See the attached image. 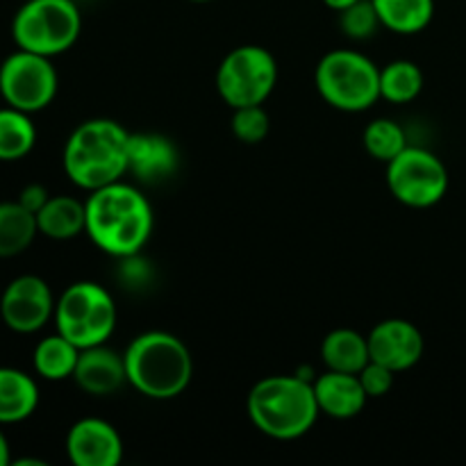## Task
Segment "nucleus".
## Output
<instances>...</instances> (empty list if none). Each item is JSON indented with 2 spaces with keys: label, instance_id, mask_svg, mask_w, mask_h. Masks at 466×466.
<instances>
[{
  "label": "nucleus",
  "instance_id": "nucleus-30",
  "mask_svg": "<svg viewBox=\"0 0 466 466\" xmlns=\"http://www.w3.org/2000/svg\"><path fill=\"white\" fill-rule=\"evenodd\" d=\"M12 464V449H9V440L5 437V432L0 431V466Z\"/></svg>",
  "mask_w": 466,
  "mask_h": 466
},
{
  "label": "nucleus",
  "instance_id": "nucleus-31",
  "mask_svg": "<svg viewBox=\"0 0 466 466\" xmlns=\"http://www.w3.org/2000/svg\"><path fill=\"white\" fill-rule=\"evenodd\" d=\"M323 3H326V7L335 9V12H341V9L350 7V5H355L358 0H323Z\"/></svg>",
  "mask_w": 466,
  "mask_h": 466
},
{
  "label": "nucleus",
  "instance_id": "nucleus-27",
  "mask_svg": "<svg viewBox=\"0 0 466 466\" xmlns=\"http://www.w3.org/2000/svg\"><path fill=\"white\" fill-rule=\"evenodd\" d=\"M232 135L241 144H262L271 130V116L267 114L264 105H246V107H235L232 112Z\"/></svg>",
  "mask_w": 466,
  "mask_h": 466
},
{
  "label": "nucleus",
  "instance_id": "nucleus-12",
  "mask_svg": "<svg viewBox=\"0 0 466 466\" xmlns=\"http://www.w3.org/2000/svg\"><path fill=\"white\" fill-rule=\"evenodd\" d=\"M367 339L373 362L396 373L417 367L426 349L421 330L405 319H385L369 332Z\"/></svg>",
  "mask_w": 466,
  "mask_h": 466
},
{
  "label": "nucleus",
  "instance_id": "nucleus-3",
  "mask_svg": "<svg viewBox=\"0 0 466 466\" xmlns=\"http://www.w3.org/2000/svg\"><path fill=\"white\" fill-rule=\"evenodd\" d=\"M127 141L130 132L112 118L80 123L64 144V173L85 191L123 180L127 173Z\"/></svg>",
  "mask_w": 466,
  "mask_h": 466
},
{
  "label": "nucleus",
  "instance_id": "nucleus-5",
  "mask_svg": "<svg viewBox=\"0 0 466 466\" xmlns=\"http://www.w3.org/2000/svg\"><path fill=\"white\" fill-rule=\"evenodd\" d=\"M319 96L339 112H367L380 100V68L364 53L337 48L323 55L314 71Z\"/></svg>",
  "mask_w": 466,
  "mask_h": 466
},
{
  "label": "nucleus",
  "instance_id": "nucleus-24",
  "mask_svg": "<svg viewBox=\"0 0 466 466\" xmlns=\"http://www.w3.org/2000/svg\"><path fill=\"white\" fill-rule=\"evenodd\" d=\"M423 91V73L410 59H394L380 68V98L391 105H408Z\"/></svg>",
  "mask_w": 466,
  "mask_h": 466
},
{
  "label": "nucleus",
  "instance_id": "nucleus-11",
  "mask_svg": "<svg viewBox=\"0 0 466 466\" xmlns=\"http://www.w3.org/2000/svg\"><path fill=\"white\" fill-rule=\"evenodd\" d=\"M57 299L50 291L48 282L39 276H18L5 287L0 296V319L5 326L18 335H32L48 326L55 317Z\"/></svg>",
  "mask_w": 466,
  "mask_h": 466
},
{
  "label": "nucleus",
  "instance_id": "nucleus-14",
  "mask_svg": "<svg viewBox=\"0 0 466 466\" xmlns=\"http://www.w3.org/2000/svg\"><path fill=\"white\" fill-rule=\"evenodd\" d=\"M180 167L176 144L157 132L130 135L127 141V173L144 185H159L168 180Z\"/></svg>",
  "mask_w": 466,
  "mask_h": 466
},
{
  "label": "nucleus",
  "instance_id": "nucleus-25",
  "mask_svg": "<svg viewBox=\"0 0 466 466\" xmlns=\"http://www.w3.org/2000/svg\"><path fill=\"white\" fill-rule=\"evenodd\" d=\"M362 144L373 159L390 164L396 155L408 148V135L400 123L391 118H376L364 127Z\"/></svg>",
  "mask_w": 466,
  "mask_h": 466
},
{
  "label": "nucleus",
  "instance_id": "nucleus-29",
  "mask_svg": "<svg viewBox=\"0 0 466 466\" xmlns=\"http://www.w3.org/2000/svg\"><path fill=\"white\" fill-rule=\"evenodd\" d=\"M48 198H50L48 189H46L44 185H36V182H32V185L23 187L21 194H18L16 200L23 205V208L30 209V212L36 214L41 208H44L46 203H48Z\"/></svg>",
  "mask_w": 466,
  "mask_h": 466
},
{
  "label": "nucleus",
  "instance_id": "nucleus-1",
  "mask_svg": "<svg viewBox=\"0 0 466 466\" xmlns=\"http://www.w3.org/2000/svg\"><path fill=\"white\" fill-rule=\"evenodd\" d=\"M85 232L94 246L123 259L144 250L153 235L155 217L144 191L118 180L89 191Z\"/></svg>",
  "mask_w": 466,
  "mask_h": 466
},
{
  "label": "nucleus",
  "instance_id": "nucleus-6",
  "mask_svg": "<svg viewBox=\"0 0 466 466\" xmlns=\"http://www.w3.org/2000/svg\"><path fill=\"white\" fill-rule=\"evenodd\" d=\"M82 32V14L76 0H23L12 21L16 48L57 57L76 46Z\"/></svg>",
  "mask_w": 466,
  "mask_h": 466
},
{
  "label": "nucleus",
  "instance_id": "nucleus-32",
  "mask_svg": "<svg viewBox=\"0 0 466 466\" xmlns=\"http://www.w3.org/2000/svg\"><path fill=\"white\" fill-rule=\"evenodd\" d=\"M191 3H209V0H191Z\"/></svg>",
  "mask_w": 466,
  "mask_h": 466
},
{
  "label": "nucleus",
  "instance_id": "nucleus-22",
  "mask_svg": "<svg viewBox=\"0 0 466 466\" xmlns=\"http://www.w3.org/2000/svg\"><path fill=\"white\" fill-rule=\"evenodd\" d=\"M382 27L396 35H419L435 18V0H373Z\"/></svg>",
  "mask_w": 466,
  "mask_h": 466
},
{
  "label": "nucleus",
  "instance_id": "nucleus-16",
  "mask_svg": "<svg viewBox=\"0 0 466 466\" xmlns=\"http://www.w3.org/2000/svg\"><path fill=\"white\" fill-rule=\"evenodd\" d=\"M314 394H317L319 410L339 421L358 417L369 400L358 373L330 371V369L314 380Z\"/></svg>",
  "mask_w": 466,
  "mask_h": 466
},
{
  "label": "nucleus",
  "instance_id": "nucleus-10",
  "mask_svg": "<svg viewBox=\"0 0 466 466\" xmlns=\"http://www.w3.org/2000/svg\"><path fill=\"white\" fill-rule=\"evenodd\" d=\"M59 89V77L50 57L21 50L0 64V96L9 107L36 114L48 107Z\"/></svg>",
  "mask_w": 466,
  "mask_h": 466
},
{
  "label": "nucleus",
  "instance_id": "nucleus-13",
  "mask_svg": "<svg viewBox=\"0 0 466 466\" xmlns=\"http://www.w3.org/2000/svg\"><path fill=\"white\" fill-rule=\"evenodd\" d=\"M66 455L76 466H118L123 460V440L109 421L86 417L68 431Z\"/></svg>",
  "mask_w": 466,
  "mask_h": 466
},
{
  "label": "nucleus",
  "instance_id": "nucleus-7",
  "mask_svg": "<svg viewBox=\"0 0 466 466\" xmlns=\"http://www.w3.org/2000/svg\"><path fill=\"white\" fill-rule=\"evenodd\" d=\"M53 321L59 335L80 350L107 344L116 328V303L98 282H73L55 303Z\"/></svg>",
  "mask_w": 466,
  "mask_h": 466
},
{
  "label": "nucleus",
  "instance_id": "nucleus-26",
  "mask_svg": "<svg viewBox=\"0 0 466 466\" xmlns=\"http://www.w3.org/2000/svg\"><path fill=\"white\" fill-rule=\"evenodd\" d=\"M339 27L349 39L367 41L382 27L373 0H358L339 12Z\"/></svg>",
  "mask_w": 466,
  "mask_h": 466
},
{
  "label": "nucleus",
  "instance_id": "nucleus-23",
  "mask_svg": "<svg viewBox=\"0 0 466 466\" xmlns=\"http://www.w3.org/2000/svg\"><path fill=\"white\" fill-rule=\"evenodd\" d=\"M36 144V127L30 114L16 107H0V162L27 157Z\"/></svg>",
  "mask_w": 466,
  "mask_h": 466
},
{
  "label": "nucleus",
  "instance_id": "nucleus-20",
  "mask_svg": "<svg viewBox=\"0 0 466 466\" xmlns=\"http://www.w3.org/2000/svg\"><path fill=\"white\" fill-rule=\"evenodd\" d=\"M39 235L36 214L23 208L18 200L0 203V259L25 253Z\"/></svg>",
  "mask_w": 466,
  "mask_h": 466
},
{
  "label": "nucleus",
  "instance_id": "nucleus-21",
  "mask_svg": "<svg viewBox=\"0 0 466 466\" xmlns=\"http://www.w3.org/2000/svg\"><path fill=\"white\" fill-rule=\"evenodd\" d=\"M77 360H80V349L73 341H68L66 337L59 335V332L44 337L35 346V353H32V364H35L36 376L50 382H62L73 378Z\"/></svg>",
  "mask_w": 466,
  "mask_h": 466
},
{
  "label": "nucleus",
  "instance_id": "nucleus-33",
  "mask_svg": "<svg viewBox=\"0 0 466 466\" xmlns=\"http://www.w3.org/2000/svg\"><path fill=\"white\" fill-rule=\"evenodd\" d=\"M76 3H77V0H76Z\"/></svg>",
  "mask_w": 466,
  "mask_h": 466
},
{
  "label": "nucleus",
  "instance_id": "nucleus-17",
  "mask_svg": "<svg viewBox=\"0 0 466 466\" xmlns=\"http://www.w3.org/2000/svg\"><path fill=\"white\" fill-rule=\"evenodd\" d=\"M39 408V385L21 369L0 367V426L30 419Z\"/></svg>",
  "mask_w": 466,
  "mask_h": 466
},
{
  "label": "nucleus",
  "instance_id": "nucleus-4",
  "mask_svg": "<svg viewBox=\"0 0 466 466\" xmlns=\"http://www.w3.org/2000/svg\"><path fill=\"white\" fill-rule=\"evenodd\" d=\"M127 385L153 400H173L185 394L194 376V360L180 337L164 330H148L127 344Z\"/></svg>",
  "mask_w": 466,
  "mask_h": 466
},
{
  "label": "nucleus",
  "instance_id": "nucleus-18",
  "mask_svg": "<svg viewBox=\"0 0 466 466\" xmlns=\"http://www.w3.org/2000/svg\"><path fill=\"white\" fill-rule=\"evenodd\" d=\"M39 235L55 241L76 239L86 228V208L73 196H50L48 203L36 212Z\"/></svg>",
  "mask_w": 466,
  "mask_h": 466
},
{
  "label": "nucleus",
  "instance_id": "nucleus-15",
  "mask_svg": "<svg viewBox=\"0 0 466 466\" xmlns=\"http://www.w3.org/2000/svg\"><path fill=\"white\" fill-rule=\"evenodd\" d=\"M73 380L89 396L116 394L127 382L126 358L107 349V344L82 349Z\"/></svg>",
  "mask_w": 466,
  "mask_h": 466
},
{
  "label": "nucleus",
  "instance_id": "nucleus-9",
  "mask_svg": "<svg viewBox=\"0 0 466 466\" xmlns=\"http://www.w3.org/2000/svg\"><path fill=\"white\" fill-rule=\"evenodd\" d=\"M387 187L399 203L426 209L440 203L449 191V171L435 153L408 146L387 164Z\"/></svg>",
  "mask_w": 466,
  "mask_h": 466
},
{
  "label": "nucleus",
  "instance_id": "nucleus-8",
  "mask_svg": "<svg viewBox=\"0 0 466 466\" xmlns=\"http://www.w3.org/2000/svg\"><path fill=\"white\" fill-rule=\"evenodd\" d=\"M278 85V62L262 46H239L217 68V91L223 103L235 107L264 105Z\"/></svg>",
  "mask_w": 466,
  "mask_h": 466
},
{
  "label": "nucleus",
  "instance_id": "nucleus-19",
  "mask_svg": "<svg viewBox=\"0 0 466 466\" xmlns=\"http://www.w3.org/2000/svg\"><path fill=\"white\" fill-rule=\"evenodd\" d=\"M321 360L330 371L360 373L369 362V339L353 328H337L321 341Z\"/></svg>",
  "mask_w": 466,
  "mask_h": 466
},
{
  "label": "nucleus",
  "instance_id": "nucleus-28",
  "mask_svg": "<svg viewBox=\"0 0 466 466\" xmlns=\"http://www.w3.org/2000/svg\"><path fill=\"white\" fill-rule=\"evenodd\" d=\"M360 380H362V387L364 391H367L369 399H382V396H387L391 391V387H394V380L399 373L391 371V369L382 367V364L378 362H369L367 367L362 369V371L358 373Z\"/></svg>",
  "mask_w": 466,
  "mask_h": 466
},
{
  "label": "nucleus",
  "instance_id": "nucleus-2",
  "mask_svg": "<svg viewBox=\"0 0 466 466\" xmlns=\"http://www.w3.org/2000/svg\"><path fill=\"white\" fill-rule=\"evenodd\" d=\"M246 412L262 435L276 441H294L312 431L321 410L314 382L308 378L268 376L250 387Z\"/></svg>",
  "mask_w": 466,
  "mask_h": 466
}]
</instances>
